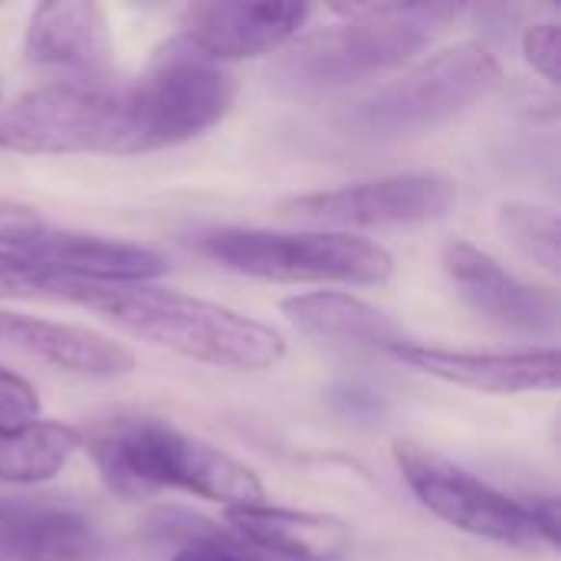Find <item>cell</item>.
<instances>
[{"label":"cell","mask_w":561,"mask_h":561,"mask_svg":"<svg viewBox=\"0 0 561 561\" xmlns=\"http://www.w3.org/2000/svg\"><path fill=\"white\" fill-rule=\"evenodd\" d=\"M496 230L513 243L526 260L559 276L561 270V224L559 214L539 204L510 201L496 207Z\"/></svg>","instance_id":"obj_20"},{"label":"cell","mask_w":561,"mask_h":561,"mask_svg":"<svg viewBox=\"0 0 561 561\" xmlns=\"http://www.w3.org/2000/svg\"><path fill=\"white\" fill-rule=\"evenodd\" d=\"M82 450V431L62 421L0 424V480L16 486L46 483Z\"/></svg>","instance_id":"obj_19"},{"label":"cell","mask_w":561,"mask_h":561,"mask_svg":"<svg viewBox=\"0 0 561 561\" xmlns=\"http://www.w3.org/2000/svg\"><path fill=\"white\" fill-rule=\"evenodd\" d=\"M23 59L69 72L72 82H105L112 72V26L92 0H53L30 13Z\"/></svg>","instance_id":"obj_13"},{"label":"cell","mask_w":561,"mask_h":561,"mask_svg":"<svg viewBox=\"0 0 561 561\" xmlns=\"http://www.w3.org/2000/svg\"><path fill=\"white\" fill-rule=\"evenodd\" d=\"M0 339L59 371L82 378H118L135 368L131 348L89 325L0 312Z\"/></svg>","instance_id":"obj_16"},{"label":"cell","mask_w":561,"mask_h":561,"mask_svg":"<svg viewBox=\"0 0 561 561\" xmlns=\"http://www.w3.org/2000/svg\"><path fill=\"white\" fill-rule=\"evenodd\" d=\"M82 447L92 454L102 483L122 500L178 490L233 510L266 496L247 463L158 417H112L89 437L82 434Z\"/></svg>","instance_id":"obj_2"},{"label":"cell","mask_w":561,"mask_h":561,"mask_svg":"<svg viewBox=\"0 0 561 561\" xmlns=\"http://www.w3.org/2000/svg\"><path fill=\"white\" fill-rule=\"evenodd\" d=\"M0 513H3V503H0Z\"/></svg>","instance_id":"obj_26"},{"label":"cell","mask_w":561,"mask_h":561,"mask_svg":"<svg viewBox=\"0 0 561 561\" xmlns=\"http://www.w3.org/2000/svg\"><path fill=\"white\" fill-rule=\"evenodd\" d=\"M49 230V220L20 201H7L0 197V250L13 253V256H26V250Z\"/></svg>","instance_id":"obj_21"},{"label":"cell","mask_w":561,"mask_h":561,"mask_svg":"<svg viewBox=\"0 0 561 561\" xmlns=\"http://www.w3.org/2000/svg\"><path fill=\"white\" fill-rule=\"evenodd\" d=\"M440 263L467 309H473L490 325L529 339H552L559 332V296L513 276L480 247L467 240H447L440 247Z\"/></svg>","instance_id":"obj_10"},{"label":"cell","mask_w":561,"mask_h":561,"mask_svg":"<svg viewBox=\"0 0 561 561\" xmlns=\"http://www.w3.org/2000/svg\"><path fill=\"white\" fill-rule=\"evenodd\" d=\"M309 3H247L210 0L191 3L181 13L178 36L201 56L227 66L237 59H256L286 46L309 20Z\"/></svg>","instance_id":"obj_11"},{"label":"cell","mask_w":561,"mask_h":561,"mask_svg":"<svg viewBox=\"0 0 561 561\" xmlns=\"http://www.w3.org/2000/svg\"><path fill=\"white\" fill-rule=\"evenodd\" d=\"M394 463L417 503L440 523L513 549H549L529 506L440 457L437 450L394 440Z\"/></svg>","instance_id":"obj_8"},{"label":"cell","mask_w":561,"mask_h":561,"mask_svg":"<svg viewBox=\"0 0 561 561\" xmlns=\"http://www.w3.org/2000/svg\"><path fill=\"white\" fill-rule=\"evenodd\" d=\"M49 299L85 306L122 332L210 368L270 371L286 358V339L273 325L178 289L92 286L53 273Z\"/></svg>","instance_id":"obj_1"},{"label":"cell","mask_w":561,"mask_h":561,"mask_svg":"<svg viewBox=\"0 0 561 561\" xmlns=\"http://www.w3.org/2000/svg\"><path fill=\"white\" fill-rule=\"evenodd\" d=\"M23 260L92 286H141L168 273V260L151 247L99 233L59 230L53 224L26 250Z\"/></svg>","instance_id":"obj_14"},{"label":"cell","mask_w":561,"mask_h":561,"mask_svg":"<svg viewBox=\"0 0 561 561\" xmlns=\"http://www.w3.org/2000/svg\"><path fill=\"white\" fill-rule=\"evenodd\" d=\"M171 561H279L253 546H247L243 539H237L233 533H207V536H194L191 542H184Z\"/></svg>","instance_id":"obj_22"},{"label":"cell","mask_w":561,"mask_h":561,"mask_svg":"<svg viewBox=\"0 0 561 561\" xmlns=\"http://www.w3.org/2000/svg\"><path fill=\"white\" fill-rule=\"evenodd\" d=\"M283 316L306 335L332 342V345H355V348H391L401 342L398 325L381 312L378 306L339 293V289H319V293H302L289 296L279 302Z\"/></svg>","instance_id":"obj_17"},{"label":"cell","mask_w":561,"mask_h":561,"mask_svg":"<svg viewBox=\"0 0 561 561\" xmlns=\"http://www.w3.org/2000/svg\"><path fill=\"white\" fill-rule=\"evenodd\" d=\"M131 112V154L174 148L214 128L237 99L227 66L171 36L135 85H125Z\"/></svg>","instance_id":"obj_7"},{"label":"cell","mask_w":561,"mask_h":561,"mask_svg":"<svg viewBox=\"0 0 561 561\" xmlns=\"http://www.w3.org/2000/svg\"><path fill=\"white\" fill-rule=\"evenodd\" d=\"M503 85V66L483 43L447 46L388 85L375 89L355 108L345 125L368 141H408L431 135L473 105L486 102Z\"/></svg>","instance_id":"obj_4"},{"label":"cell","mask_w":561,"mask_h":561,"mask_svg":"<svg viewBox=\"0 0 561 561\" xmlns=\"http://www.w3.org/2000/svg\"><path fill=\"white\" fill-rule=\"evenodd\" d=\"M523 56L529 66L552 85H559L561 59V23L559 20H536L523 33Z\"/></svg>","instance_id":"obj_23"},{"label":"cell","mask_w":561,"mask_h":561,"mask_svg":"<svg viewBox=\"0 0 561 561\" xmlns=\"http://www.w3.org/2000/svg\"><path fill=\"white\" fill-rule=\"evenodd\" d=\"M230 533L279 561H342L352 556V526L329 513L286 510L270 503L227 510Z\"/></svg>","instance_id":"obj_15"},{"label":"cell","mask_w":561,"mask_h":561,"mask_svg":"<svg viewBox=\"0 0 561 561\" xmlns=\"http://www.w3.org/2000/svg\"><path fill=\"white\" fill-rule=\"evenodd\" d=\"M394 362L431 375L437 381L470 388L480 394H526V391H556L561 362L559 348H526V352H454L417 342H394L385 348Z\"/></svg>","instance_id":"obj_12"},{"label":"cell","mask_w":561,"mask_h":561,"mask_svg":"<svg viewBox=\"0 0 561 561\" xmlns=\"http://www.w3.org/2000/svg\"><path fill=\"white\" fill-rule=\"evenodd\" d=\"M53 273L0 250V299H49Z\"/></svg>","instance_id":"obj_24"},{"label":"cell","mask_w":561,"mask_h":561,"mask_svg":"<svg viewBox=\"0 0 561 561\" xmlns=\"http://www.w3.org/2000/svg\"><path fill=\"white\" fill-rule=\"evenodd\" d=\"M36 414H39L36 388L26 378H20L16 371L0 365V424L33 421Z\"/></svg>","instance_id":"obj_25"},{"label":"cell","mask_w":561,"mask_h":561,"mask_svg":"<svg viewBox=\"0 0 561 561\" xmlns=\"http://www.w3.org/2000/svg\"><path fill=\"white\" fill-rule=\"evenodd\" d=\"M191 247L230 273L270 283L385 286L394 276V256L381 243L342 230L286 233L256 227H217L197 233Z\"/></svg>","instance_id":"obj_5"},{"label":"cell","mask_w":561,"mask_h":561,"mask_svg":"<svg viewBox=\"0 0 561 561\" xmlns=\"http://www.w3.org/2000/svg\"><path fill=\"white\" fill-rule=\"evenodd\" d=\"M0 148L16 154H131L125 89L108 82H49L0 112Z\"/></svg>","instance_id":"obj_6"},{"label":"cell","mask_w":561,"mask_h":561,"mask_svg":"<svg viewBox=\"0 0 561 561\" xmlns=\"http://www.w3.org/2000/svg\"><path fill=\"white\" fill-rule=\"evenodd\" d=\"M460 187L440 171H408L391 178H375L362 184H345L332 191L296 194L279 204L289 220L362 230V227H411L431 224L450 214Z\"/></svg>","instance_id":"obj_9"},{"label":"cell","mask_w":561,"mask_h":561,"mask_svg":"<svg viewBox=\"0 0 561 561\" xmlns=\"http://www.w3.org/2000/svg\"><path fill=\"white\" fill-rule=\"evenodd\" d=\"M95 526L56 506H20L0 513V552L10 561H89L99 552Z\"/></svg>","instance_id":"obj_18"},{"label":"cell","mask_w":561,"mask_h":561,"mask_svg":"<svg viewBox=\"0 0 561 561\" xmlns=\"http://www.w3.org/2000/svg\"><path fill=\"white\" fill-rule=\"evenodd\" d=\"M342 23L302 39L279 62L286 82L335 89L408 66L463 13L457 3H352L335 7Z\"/></svg>","instance_id":"obj_3"}]
</instances>
